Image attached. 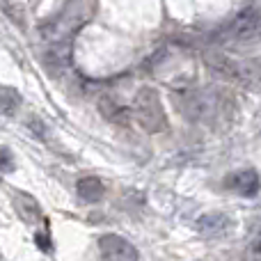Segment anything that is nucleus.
<instances>
[{"label": "nucleus", "mask_w": 261, "mask_h": 261, "mask_svg": "<svg viewBox=\"0 0 261 261\" xmlns=\"http://www.w3.org/2000/svg\"><path fill=\"white\" fill-rule=\"evenodd\" d=\"M135 115H138L140 126L147 133H163L167 128L161 96L151 87H144V90L138 92V96H135Z\"/></svg>", "instance_id": "f03ea898"}, {"label": "nucleus", "mask_w": 261, "mask_h": 261, "mask_svg": "<svg viewBox=\"0 0 261 261\" xmlns=\"http://www.w3.org/2000/svg\"><path fill=\"white\" fill-rule=\"evenodd\" d=\"M18 106H21V96H18V92L14 90V87L0 85V115L9 117V115H14L18 110Z\"/></svg>", "instance_id": "9d476101"}, {"label": "nucleus", "mask_w": 261, "mask_h": 261, "mask_svg": "<svg viewBox=\"0 0 261 261\" xmlns=\"http://www.w3.org/2000/svg\"><path fill=\"white\" fill-rule=\"evenodd\" d=\"M234 81L245 85L248 90H261V62L250 60V62H236L234 67Z\"/></svg>", "instance_id": "0eeeda50"}, {"label": "nucleus", "mask_w": 261, "mask_h": 261, "mask_svg": "<svg viewBox=\"0 0 261 261\" xmlns=\"http://www.w3.org/2000/svg\"><path fill=\"white\" fill-rule=\"evenodd\" d=\"M222 39L243 44L261 37V7H245L220 30Z\"/></svg>", "instance_id": "7ed1b4c3"}, {"label": "nucleus", "mask_w": 261, "mask_h": 261, "mask_svg": "<svg viewBox=\"0 0 261 261\" xmlns=\"http://www.w3.org/2000/svg\"><path fill=\"white\" fill-rule=\"evenodd\" d=\"M101 261H138V250L117 234H106L99 241Z\"/></svg>", "instance_id": "20e7f679"}, {"label": "nucleus", "mask_w": 261, "mask_h": 261, "mask_svg": "<svg viewBox=\"0 0 261 261\" xmlns=\"http://www.w3.org/2000/svg\"><path fill=\"white\" fill-rule=\"evenodd\" d=\"M195 227L202 236H225L234 227V222L225 213H206V216L199 218Z\"/></svg>", "instance_id": "423d86ee"}, {"label": "nucleus", "mask_w": 261, "mask_h": 261, "mask_svg": "<svg viewBox=\"0 0 261 261\" xmlns=\"http://www.w3.org/2000/svg\"><path fill=\"white\" fill-rule=\"evenodd\" d=\"M14 208L18 211L21 220H25V222L41 220V208H39V204H37V199L25 193H16V197H14Z\"/></svg>", "instance_id": "6e6552de"}, {"label": "nucleus", "mask_w": 261, "mask_h": 261, "mask_svg": "<svg viewBox=\"0 0 261 261\" xmlns=\"http://www.w3.org/2000/svg\"><path fill=\"white\" fill-rule=\"evenodd\" d=\"M227 186H229L234 193L243 195V197H254L261 188V181L254 170H241V172H234V174L227 179Z\"/></svg>", "instance_id": "39448f33"}, {"label": "nucleus", "mask_w": 261, "mask_h": 261, "mask_svg": "<svg viewBox=\"0 0 261 261\" xmlns=\"http://www.w3.org/2000/svg\"><path fill=\"white\" fill-rule=\"evenodd\" d=\"M101 113H103L108 119H113V122H122V119H124V110L119 108L115 101H110V99L101 101Z\"/></svg>", "instance_id": "9b49d317"}, {"label": "nucleus", "mask_w": 261, "mask_h": 261, "mask_svg": "<svg viewBox=\"0 0 261 261\" xmlns=\"http://www.w3.org/2000/svg\"><path fill=\"white\" fill-rule=\"evenodd\" d=\"M94 12V0H71L62 14L53 21V25L46 30V37L50 41H67L69 37L76 35V30L92 16Z\"/></svg>", "instance_id": "f257e3e1"}, {"label": "nucleus", "mask_w": 261, "mask_h": 261, "mask_svg": "<svg viewBox=\"0 0 261 261\" xmlns=\"http://www.w3.org/2000/svg\"><path fill=\"white\" fill-rule=\"evenodd\" d=\"M78 197L83 202H99L103 197V184H101L99 176H83L76 186Z\"/></svg>", "instance_id": "1a4fd4ad"}, {"label": "nucleus", "mask_w": 261, "mask_h": 261, "mask_svg": "<svg viewBox=\"0 0 261 261\" xmlns=\"http://www.w3.org/2000/svg\"><path fill=\"white\" fill-rule=\"evenodd\" d=\"M14 167V156L7 147H0V172H9Z\"/></svg>", "instance_id": "f8f14e48"}]
</instances>
